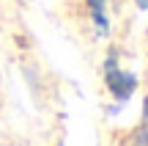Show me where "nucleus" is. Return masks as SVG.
Instances as JSON below:
<instances>
[{
  "label": "nucleus",
  "instance_id": "nucleus-1",
  "mask_svg": "<svg viewBox=\"0 0 148 146\" xmlns=\"http://www.w3.org/2000/svg\"><path fill=\"white\" fill-rule=\"evenodd\" d=\"M107 86H110V91L115 94L118 102H126V99L132 97L134 86H137V80H134L132 75H126V72L118 69V58L115 55L107 58Z\"/></svg>",
  "mask_w": 148,
  "mask_h": 146
},
{
  "label": "nucleus",
  "instance_id": "nucleus-2",
  "mask_svg": "<svg viewBox=\"0 0 148 146\" xmlns=\"http://www.w3.org/2000/svg\"><path fill=\"white\" fill-rule=\"evenodd\" d=\"M88 8H90V17L93 22L99 25V33L107 30V17H104V0H88Z\"/></svg>",
  "mask_w": 148,
  "mask_h": 146
},
{
  "label": "nucleus",
  "instance_id": "nucleus-3",
  "mask_svg": "<svg viewBox=\"0 0 148 146\" xmlns=\"http://www.w3.org/2000/svg\"><path fill=\"white\" fill-rule=\"evenodd\" d=\"M137 146H148V99H145V119H143V127H140V135H137Z\"/></svg>",
  "mask_w": 148,
  "mask_h": 146
},
{
  "label": "nucleus",
  "instance_id": "nucleus-4",
  "mask_svg": "<svg viewBox=\"0 0 148 146\" xmlns=\"http://www.w3.org/2000/svg\"><path fill=\"white\" fill-rule=\"evenodd\" d=\"M137 6L140 8H148V0H137Z\"/></svg>",
  "mask_w": 148,
  "mask_h": 146
}]
</instances>
